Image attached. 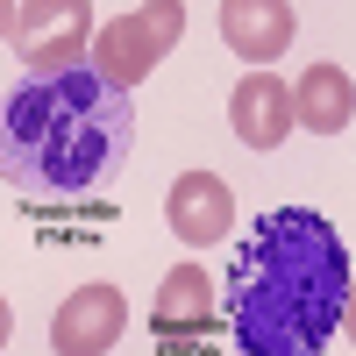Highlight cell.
Returning <instances> with one entry per match:
<instances>
[{
  "label": "cell",
  "instance_id": "obj_6",
  "mask_svg": "<svg viewBox=\"0 0 356 356\" xmlns=\"http://www.w3.org/2000/svg\"><path fill=\"white\" fill-rule=\"evenodd\" d=\"M129 328V307H122V292L114 285H79L65 307L50 314V349L57 356H100L114 349Z\"/></svg>",
  "mask_w": 356,
  "mask_h": 356
},
{
  "label": "cell",
  "instance_id": "obj_11",
  "mask_svg": "<svg viewBox=\"0 0 356 356\" xmlns=\"http://www.w3.org/2000/svg\"><path fill=\"white\" fill-rule=\"evenodd\" d=\"M15 342V314H8V300H0V349Z\"/></svg>",
  "mask_w": 356,
  "mask_h": 356
},
{
  "label": "cell",
  "instance_id": "obj_3",
  "mask_svg": "<svg viewBox=\"0 0 356 356\" xmlns=\"http://www.w3.org/2000/svg\"><path fill=\"white\" fill-rule=\"evenodd\" d=\"M186 36V0H150L143 15H114V22H93V43H86V65H93L107 86H143L164 50Z\"/></svg>",
  "mask_w": 356,
  "mask_h": 356
},
{
  "label": "cell",
  "instance_id": "obj_8",
  "mask_svg": "<svg viewBox=\"0 0 356 356\" xmlns=\"http://www.w3.org/2000/svg\"><path fill=\"white\" fill-rule=\"evenodd\" d=\"M164 221H171V235H186L193 250L221 243L228 221H235V193H228V178H214V171H186V178L164 193Z\"/></svg>",
  "mask_w": 356,
  "mask_h": 356
},
{
  "label": "cell",
  "instance_id": "obj_2",
  "mask_svg": "<svg viewBox=\"0 0 356 356\" xmlns=\"http://www.w3.org/2000/svg\"><path fill=\"white\" fill-rule=\"evenodd\" d=\"M129 143H136V107L93 65L29 72L0 100V186L29 200H79L107 171H122Z\"/></svg>",
  "mask_w": 356,
  "mask_h": 356
},
{
  "label": "cell",
  "instance_id": "obj_4",
  "mask_svg": "<svg viewBox=\"0 0 356 356\" xmlns=\"http://www.w3.org/2000/svg\"><path fill=\"white\" fill-rule=\"evenodd\" d=\"M8 36L29 72H72L93 43V0H22Z\"/></svg>",
  "mask_w": 356,
  "mask_h": 356
},
{
  "label": "cell",
  "instance_id": "obj_12",
  "mask_svg": "<svg viewBox=\"0 0 356 356\" xmlns=\"http://www.w3.org/2000/svg\"><path fill=\"white\" fill-rule=\"evenodd\" d=\"M8 29H15V0H0V36H8Z\"/></svg>",
  "mask_w": 356,
  "mask_h": 356
},
{
  "label": "cell",
  "instance_id": "obj_1",
  "mask_svg": "<svg viewBox=\"0 0 356 356\" xmlns=\"http://www.w3.org/2000/svg\"><path fill=\"white\" fill-rule=\"evenodd\" d=\"M349 250L314 207H278L235 257L228 328L250 356H314L342 335Z\"/></svg>",
  "mask_w": 356,
  "mask_h": 356
},
{
  "label": "cell",
  "instance_id": "obj_9",
  "mask_svg": "<svg viewBox=\"0 0 356 356\" xmlns=\"http://www.w3.org/2000/svg\"><path fill=\"white\" fill-rule=\"evenodd\" d=\"M221 36H228L235 57L271 65V57L292 50V36H300V15H292V0H221Z\"/></svg>",
  "mask_w": 356,
  "mask_h": 356
},
{
  "label": "cell",
  "instance_id": "obj_10",
  "mask_svg": "<svg viewBox=\"0 0 356 356\" xmlns=\"http://www.w3.org/2000/svg\"><path fill=\"white\" fill-rule=\"evenodd\" d=\"M349 122H356V79H349V65H307L300 86H292V129L342 136Z\"/></svg>",
  "mask_w": 356,
  "mask_h": 356
},
{
  "label": "cell",
  "instance_id": "obj_7",
  "mask_svg": "<svg viewBox=\"0 0 356 356\" xmlns=\"http://www.w3.org/2000/svg\"><path fill=\"white\" fill-rule=\"evenodd\" d=\"M228 129H235V143H250V150H278L285 129H292V86H285L278 72L257 65V72L228 93Z\"/></svg>",
  "mask_w": 356,
  "mask_h": 356
},
{
  "label": "cell",
  "instance_id": "obj_5",
  "mask_svg": "<svg viewBox=\"0 0 356 356\" xmlns=\"http://www.w3.org/2000/svg\"><path fill=\"white\" fill-rule=\"evenodd\" d=\"M150 335L157 349H207L214 342V278L200 264H178V271L157 285V307H150Z\"/></svg>",
  "mask_w": 356,
  "mask_h": 356
}]
</instances>
